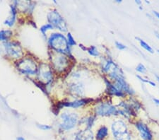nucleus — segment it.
I'll return each instance as SVG.
<instances>
[{"instance_id":"6","label":"nucleus","mask_w":159,"mask_h":140,"mask_svg":"<svg viewBox=\"0 0 159 140\" xmlns=\"http://www.w3.org/2000/svg\"><path fill=\"white\" fill-rule=\"evenodd\" d=\"M52 63L53 64V68L57 72H62L67 70L69 67V60L64 54L57 52L56 55L52 56Z\"/></svg>"},{"instance_id":"15","label":"nucleus","mask_w":159,"mask_h":140,"mask_svg":"<svg viewBox=\"0 0 159 140\" xmlns=\"http://www.w3.org/2000/svg\"><path fill=\"white\" fill-rule=\"evenodd\" d=\"M109 135V130L108 128L105 126L100 127L98 131L96 132L95 139L96 140H105Z\"/></svg>"},{"instance_id":"1","label":"nucleus","mask_w":159,"mask_h":140,"mask_svg":"<svg viewBox=\"0 0 159 140\" xmlns=\"http://www.w3.org/2000/svg\"><path fill=\"white\" fill-rule=\"evenodd\" d=\"M49 45L57 52L65 54L69 53V46L66 38L60 33H53L48 40Z\"/></svg>"},{"instance_id":"21","label":"nucleus","mask_w":159,"mask_h":140,"mask_svg":"<svg viewBox=\"0 0 159 140\" xmlns=\"http://www.w3.org/2000/svg\"><path fill=\"white\" fill-rule=\"evenodd\" d=\"M87 51L88 52L89 54L91 55H92V56H94V57H97L99 55V52H98V50L97 49V47L96 46H91L90 47L87 48Z\"/></svg>"},{"instance_id":"23","label":"nucleus","mask_w":159,"mask_h":140,"mask_svg":"<svg viewBox=\"0 0 159 140\" xmlns=\"http://www.w3.org/2000/svg\"><path fill=\"white\" fill-rule=\"evenodd\" d=\"M67 38H68L67 42H68V45L69 47H72L76 44L75 40H74V39L73 36H72V35L70 33H69L68 35H67Z\"/></svg>"},{"instance_id":"2","label":"nucleus","mask_w":159,"mask_h":140,"mask_svg":"<svg viewBox=\"0 0 159 140\" xmlns=\"http://www.w3.org/2000/svg\"><path fill=\"white\" fill-rule=\"evenodd\" d=\"M111 130L115 140H132L127 125L122 120H117L113 122Z\"/></svg>"},{"instance_id":"12","label":"nucleus","mask_w":159,"mask_h":140,"mask_svg":"<svg viewBox=\"0 0 159 140\" xmlns=\"http://www.w3.org/2000/svg\"><path fill=\"white\" fill-rule=\"evenodd\" d=\"M113 85L120 92L128 93L129 95H132V94L134 93V91L132 90V88L129 86V84L124 80V78H120L115 80V84Z\"/></svg>"},{"instance_id":"34","label":"nucleus","mask_w":159,"mask_h":140,"mask_svg":"<svg viewBox=\"0 0 159 140\" xmlns=\"http://www.w3.org/2000/svg\"><path fill=\"white\" fill-rule=\"evenodd\" d=\"M157 51H158V52L159 53V50H157Z\"/></svg>"},{"instance_id":"33","label":"nucleus","mask_w":159,"mask_h":140,"mask_svg":"<svg viewBox=\"0 0 159 140\" xmlns=\"http://www.w3.org/2000/svg\"><path fill=\"white\" fill-rule=\"evenodd\" d=\"M156 79H157V80H158V81L159 82V76H158V75H156Z\"/></svg>"},{"instance_id":"13","label":"nucleus","mask_w":159,"mask_h":140,"mask_svg":"<svg viewBox=\"0 0 159 140\" xmlns=\"http://www.w3.org/2000/svg\"><path fill=\"white\" fill-rule=\"evenodd\" d=\"M75 140H96L95 136L91 129H85L76 134Z\"/></svg>"},{"instance_id":"29","label":"nucleus","mask_w":159,"mask_h":140,"mask_svg":"<svg viewBox=\"0 0 159 140\" xmlns=\"http://www.w3.org/2000/svg\"><path fill=\"white\" fill-rule=\"evenodd\" d=\"M153 13H154V14H155V15L156 16V17H157L158 19H159V13H158V12H157V11H153Z\"/></svg>"},{"instance_id":"9","label":"nucleus","mask_w":159,"mask_h":140,"mask_svg":"<svg viewBox=\"0 0 159 140\" xmlns=\"http://www.w3.org/2000/svg\"><path fill=\"white\" fill-rule=\"evenodd\" d=\"M96 113L100 116H110L118 115L119 110L110 103H103L96 108Z\"/></svg>"},{"instance_id":"20","label":"nucleus","mask_w":159,"mask_h":140,"mask_svg":"<svg viewBox=\"0 0 159 140\" xmlns=\"http://www.w3.org/2000/svg\"><path fill=\"white\" fill-rule=\"evenodd\" d=\"M136 39H138L139 41V43H140V45L141 46L144 48L146 50H147L148 52H149L150 53H153V50L152 49V47H151L150 45H149L148 43H146L145 41H144L143 40L141 39H139V38H136Z\"/></svg>"},{"instance_id":"10","label":"nucleus","mask_w":159,"mask_h":140,"mask_svg":"<svg viewBox=\"0 0 159 140\" xmlns=\"http://www.w3.org/2000/svg\"><path fill=\"white\" fill-rule=\"evenodd\" d=\"M38 74H39L40 81L44 82L45 84H50L53 79L52 72L50 66L47 64L42 63L40 65L38 69Z\"/></svg>"},{"instance_id":"11","label":"nucleus","mask_w":159,"mask_h":140,"mask_svg":"<svg viewBox=\"0 0 159 140\" xmlns=\"http://www.w3.org/2000/svg\"><path fill=\"white\" fill-rule=\"evenodd\" d=\"M135 127L142 140H153V134L147 125L142 122H137Z\"/></svg>"},{"instance_id":"28","label":"nucleus","mask_w":159,"mask_h":140,"mask_svg":"<svg viewBox=\"0 0 159 140\" xmlns=\"http://www.w3.org/2000/svg\"><path fill=\"white\" fill-rule=\"evenodd\" d=\"M154 103H156L157 105H159V99H156V98H153Z\"/></svg>"},{"instance_id":"18","label":"nucleus","mask_w":159,"mask_h":140,"mask_svg":"<svg viewBox=\"0 0 159 140\" xmlns=\"http://www.w3.org/2000/svg\"><path fill=\"white\" fill-rule=\"evenodd\" d=\"M70 90L74 95L81 96L84 93V86L81 84H73L71 86Z\"/></svg>"},{"instance_id":"25","label":"nucleus","mask_w":159,"mask_h":140,"mask_svg":"<svg viewBox=\"0 0 159 140\" xmlns=\"http://www.w3.org/2000/svg\"><path fill=\"white\" fill-rule=\"evenodd\" d=\"M115 45H116V47L117 49H119L120 50H124L126 49L127 47L125 46L124 45L122 44V43H120V42H115Z\"/></svg>"},{"instance_id":"32","label":"nucleus","mask_w":159,"mask_h":140,"mask_svg":"<svg viewBox=\"0 0 159 140\" xmlns=\"http://www.w3.org/2000/svg\"><path fill=\"white\" fill-rule=\"evenodd\" d=\"M155 34H156V37H157V38H158V39H159V33L156 32H156H155Z\"/></svg>"},{"instance_id":"22","label":"nucleus","mask_w":159,"mask_h":140,"mask_svg":"<svg viewBox=\"0 0 159 140\" xmlns=\"http://www.w3.org/2000/svg\"><path fill=\"white\" fill-rule=\"evenodd\" d=\"M53 28H54V26L52 25H51L50 23H47V24H45V25L43 26L41 28H40V31L43 33V34L45 35L46 34V32L48 30H52Z\"/></svg>"},{"instance_id":"17","label":"nucleus","mask_w":159,"mask_h":140,"mask_svg":"<svg viewBox=\"0 0 159 140\" xmlns=\"http://www.w3.org/2000/svg\"><path fill=\"white\" fill-rule=\"evenodd\" d=\"M11 16L9 19H7V20L5 21L4 24L9 26H12L15 23L16 21V6L14 5H12L11 7Z\"/></svg>"},{"instance_id":"5","label":"nucleus","mask_w":159,"mask_h":140,"mask_svg":"<svg viewBox=\"0 0 159 140\" xmlns=\"http://www.w3.org/2000/svg\"><path fill=\"white\" fill-rule=\"evenodd\" d=\"M47 19L51 25L58 28L59 30L64 31V32L67 31L66 22L57 11L52 10L50 11L47 14Z\"/></svg>"},{"instance_id":"4","label":"nucleus","mask_w":159,"mask_h":140,"mask_svg":"<svg viewBox=\"0 0 159 140\" xmlns=\"http://www.w3.org/2000/svg\"><path fill=\"white\" fill-rule=\"evenodd\" d=\"M79 117L76 113L64 112L61 115L62 122L60 127L63 130H70L73 129L78 123Z\"/></svg>"},{"instance_id":"19","label":"nucleus","mask_w":159,"mask_h":140,"mask_svg":"<svg viewBox=\"0 0 159 140\" xmlns=\"http://www.w3.org/2000/svg\"><path fill=\"white\" fill-rule=\"evenodd\" d=\"M12 31L9 30L0 31V41L7 40L12 35Z\"/></svg>"},{"instance_id":"30","label":"nucleus","mask_w":159,"mask_h":140,"mask_svg":"<svg viewBox=\"0 0 159 140\" xmlns=\"http://www.w3.org/2000/svg\"><path fill=\"white\" fill-rule=\"evenodd\" d=\"M16 140H25V139H24L23 137H18L17 138H16Z\"/></svg>"},{"instance_id":"26","label":"nucleus","mask_w":159,"mask_h":140,"mask_svg":"<svg viewBox=\"0 0 159 140\" xmlns=\"http://www.w3.org/2000/svg\"><path fill=\"white\" fill-rule=\"evenodd\" d=\"M38 127H39L40 129H41L43 130H49L52 128L51 127L49 126V125H39L38 124Z\"/></svg>"},{"instance_id":"24","label":"nucleus","mask_w":159,"mask_h":140,"mask_svg":"<svg viewBox=\"0 0 159 140\" xmlns=\"http://www.w3.org/2000/svg\"><path fill=\"white\" fill-rule=\"evenodd\" d=\"M136 70L137 72H140V73H141V74H144L146 72V67L141 63H139L138 65H137V67H136Z\"/></svg>"},{"instance_id":"14","label":"nucleus","mask_w":159,"mask_h":140,"mask_svg":"<svg viewBox=\"0 0 159 140\" xmlns=\"http://www.w3.org/2000/svg\"><path fill=\"white\" fill-rule=\"evenodd\" d=\"M92 101L91 99H81V100H77L74 101L73 102H65V103H62V106L63 107H69V108H77L79 107H81L84 105H86V103H89V101Z\"/></svg>"},{"instance_id":"8","label":"nucleus","mask_w":159,"mask_h":140,"mask_svg":"<svg viewBox=\"0 0 159 140\" xmlns=\"http://www.w3.org/2000/svg\"><path fill=\"white\" fill-rule=\"evenodd\" d=\"M5 50L9 56L12 58L20 59L22 57L23 52L22 47L16 42H6L4 43Z\"/></svg>"},{"instance_id":"16","label":"nucleus","mask_w":159,"mask_h":140,"mask_svg":"<svg viewBox=\"0 0 159 140\" xmlns=\"http://www.w3.org/2000/svg\"><path fill=\"white\" fill-rule=\"evenodd\" d=\"M106 85H107V89H108V93H110V95L116 96L118 97H123L124 96L125 93L120 92V91H118L117 89L115 87L114 85L112 84H110V81H108L107 79H105Z\"/></svg>"},{"instance_id":"31","label":"nucleus","mask_w":159,"mask_h":140,"mask_svg":"<svg viewBox=\"0 0 159 140\" xmlns=\"http://www.w3.org/2000/svg\"><path fill=\"white\" fill-rule=\"evenodd\" d=\"M135 2H136V4H139V5H140V4H141V2L139 1V0H137V1H135Z\"/></svg>"},{"instance_id":"27","label":"nucleus","mask_w":159,"mask_h":140,"mask_svg":"<svg viewBox=\"0 0 159 140\" xmlns=\"http://www.w3.org/2000/svg\"><path fill=\"white\" fill-rule=\"evenodd\" d=\"M137 77H138V78L140 79V80L142 81V82H144V83H149L150 84L151 83V81H149V80H147V79H144V78H142L141 76H137Z\"/></svg>"},{"instance_id":"7","label":"nucleus","mask_w":159,"mask_h":140,"mask_svg":"<svg viewBox=\"0 0 159 140\" xmlns=\"http://www.w3.org/2000/svg\"><path fill=\"white\" fill-rule=\"evenodd\" d=\"M103 69L108 74V76L115 81L120 78H124L122 69L112 60H108L106 62Z\"/></svg>"},{"instance_id":"3","label":"nucleus","mask_w":159,"mask_h":140,"mask_svg":"<svg viewBox=\"0 0 159 140\" xmlns=\"http://www.w3.org/2000/svg\"><path fill=\"white\" fill-rule=\"evenodd\" d=\"M17 68L21 72L26 74H35L38 71L37 64L33 59L30 57L21 59L17 62Z\"/></svg>"}]
</instances>
